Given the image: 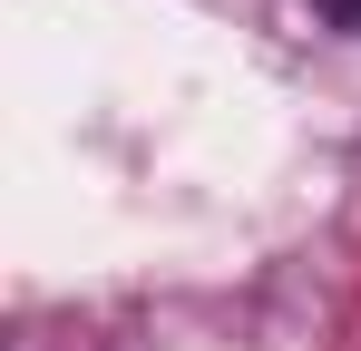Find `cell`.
<instances>
[{
	"label": "cell",
	"instance_id": "obj_1",
	"mask_svg": "<svg viewBox=\"0 0 361 351\" xmlns=\"http://www.w3.org/2000/svg\"><path fill=\"white\" fill-rule=\"evenodd\" d=\"M312 10H322L332 30H352V39H361V0H312Z\"/></svg>",
	"mask_w": 361,
	"mask_h": 351
}]
</instances>
